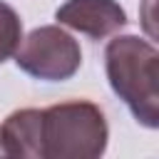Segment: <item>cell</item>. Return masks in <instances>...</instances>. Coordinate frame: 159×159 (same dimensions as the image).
I'll return each instance as SVG.
<instances>
[{"label":"cell","mask_w":159,"mask_h":159,"mask_svg":"<svg viewBox=\"0 0 159 159\" xmlns=\"http://www.w3.org/2000/svg\"><path fill=\"white\" fill-rule=\"evenodd\" d=\"M159 52L152 42L137 35H119L104 50L107 80L114 94L129 107L134 119L147 129L159 127Z\"/></svg>","instance_id":"6da1fadb"},{"label":"cell","mask_w":159,"mask_h":159,"mask_svg":"<svg viewBox=\"0 0 159 159\" xmlns=\"http://www.w3.org/2000/svg\"><path fill=\"white\" fill-rule=\"evenodd\" d=\"M107 122L87 99L42 109V159H94L107 149Z\"/></svg>","instance_id":"7a4b0ae2"},{"label":"cell","mask_w":159,"mask_h":159,"mask_svg":"<svg viewBox=\"0 0 159 159\" xmlns=\"http://www.w3.org/2000/svg\"><path fill=\"white\" fill-rule=\"evenodd\" d=\"M15 62L25 75L35 80L65 82L80 70L82 50L77 40L60 25H42L22 37L15 52Z\"/></svg>","instance_id":"3957f363"},{"label":"cell","mask_w":159,"mask_h":159,"mask_svg":"<svg viewBox=\"0 0 159 159\" xmlns=\"http://www.w3.org/2000/svg\"><path fill=\"white\" fill-rule=\"evenodd\" d=\"M55 20L92 40H102L127 25V12L117 0H67L55 10Z\"/></svg>","instance_id":"277c9868"},{"label":"cell","mask_w":159,"mask_h":159,"mask_svg":"<svg viewBox=\"0 0 159 159\" xmlns=\"http://www.w3.org/2000/svg\"><path fill=\"white\" fill-rule=\"evenodd\" d=\"M0 132L5 157L42 159V109L27 107L12 112L2 122Z\"/></svg>","instance_id":"5b68a950"},{"label":"cell","mask_w":159,"mask_h":159,"mask_svg":"<svg viewBox=\"0 0 159 159\" xmlns=\"http://www.w3.org/2000/svg\"><path fill=\"white\" fill-rule=\"evenodd\" d=\"M22 42V20L12 5L0 0V62L10 60Z\"/></svg>","instance_id":"8992f818"},{"label":"cell","mask_w":159,"mask_h":159,"mask_svg":"<svg viewBox=\"0 0 159 159\" xmlns=\"http://www.w3.org/2000/svg\"><path fill=\"white\" fill-rule=\"evenodd\" d=\"M0 157H5V147H2V132H0Z\"/></svg>","instance_id":"52a82bcc"}]
</instances>
